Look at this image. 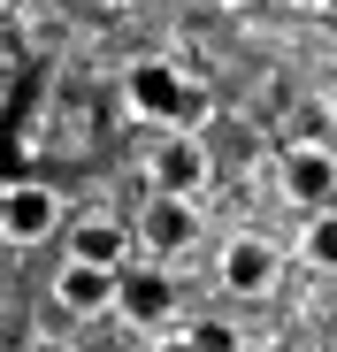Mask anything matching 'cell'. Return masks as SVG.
Listing matches in <instances>:
<instances>
[{"label":"cell","instance_id":"277c9868","mask_svg":"<svg viewBox=\"0 0 337 352\" xmlns=\"http://www.w3.org/2000/svg\"><path fill=\"white\" fill-rule=\"evenodd\" d=\"M54 299H62L69 314H107V307H116V268H92V261H69L62 276H54Z\"/></svg>","mask_w":337,"mask_h":352},{"label":"cell","instance_id":"8992f818","mask_svg":"<svg viewBox=\"0 0 337 352\" xmlns=\"http://www.w3.org/2000/svg\"><path fill=\"white\" fill-rule=\"evenodd\" d=\"M123 253H131V230H123L116 214H85V222L69 230V261H92V268H123Z\"/></svg>","mask_w":337,"mask_h":352},{"label":"cell","instance_id":"ba28073f","mask_svg":"<svg viewBox=\"0 0 337 352\" xmlns=\"http://www.w3.org/2000/svg\"><path fill=\"white\" fill-rule=\"evenodd\" d=\"M222 283L246 291V299H253V291H268V283H276V253H268L261 238H238L230 253H222Z\"/></svg>","mask_w":337,"mask_h":352},{"label":"cell","instance_id":"7a4b0ae2","mask_svg":"<svg viewBox=\"0 0 337 352\" xmlns=\"http://www.w3.org/2000/svg\"><path fill=\"white\" fill-rule=\"evenodd\" d=\"M54 222H62V199H54L46 184H0V238L8 245L54 238Z\"/></svg>","mask_w":337,"mask_h":352},{"label":"cell","instance_id":"3957f363","mask_svg":"<svg viewBox=\"0 0 337 352\" xmlns=\"http://www.w3.org/2000/svg\"><path fill=\"white\" fill-rule=\"evenodd\" d=\"M284 192L299 199V207H329L337 199V161L322 153V146H299V153H284Z\"/></svg>","mask_w":337,"mask_h":352},{"label":"cell","instance_id":"5bb4252c","mask_svg":"<svg viewBox=\"0 0 337 352\" xmlns=\"http://www.w3.org/2000/svg\"><path fill=\"white\" fill-rule=\"evenodd\" d=\"M329 8H337V0H329Z\"/></svg>","mask_w":337,"mask_h":352},{"label":"cell","instance_id":"8fae6325","mask_svg":"<svg viewBox=\"0 0 337 352\" xmlns=\"http://www.w3.org/2000/svg\"><path fill=\"white\" fill-rule=\"evenodd\" d=\"M192 344H199V352H238V329H230V322H199Z\"/></svg>","mask_w":337,"mask_h":352},{"label":"cell","instance_id":"9c48e42d","mask_svg":"<svg viewBox=\"0 0 337 352\" xmlns=\"http://www.w3.org/2000/svg\"><path fill=\"white\" fill-rule=\"evenodd\" d=\"M146 245H153V253H184V245H192V199L153 192V207H146Z\"/></svg>","mask_w":337,"mask_h":352},{"label":"cell","instance_id":"5b68a950","mask_svg":"<svg viewBox=\"0 0 337 352\" xmlns=\"http://www.w3.org/2000/svg\"><path fill=\"white\" fill-rule=\"evenodd\" d=\"M116 307L138 329H161L168 314H177V283H168V276H116Z\"/></svg>","mask_w":337,"mask_h":352},{"label":"cell","instance_id":"7c38bea8","mask_svg":"<svg viewBox=\"0 0 337 352\" xmlns=\"http://www.w3.org/2000/svg\"><path fill=\"white\" fill-rule=\"evenodd\" d=\"M153 352H199V344H192V329H184V337H161Z\"/></svg>","mask_w":337,"mask_h":352},{"label":"cell","instance_id":"30bf717a","mask_svg":"<svg viewBox=\"0 0 337 352\" xmlns=\"http://www.w3.org/2000/svg\"><path fill=\"white\" fill-rule=\"evenodd\" d=\"M307 261H314V268H337V214H329V207L307 222Z\"/></svg>","mask_w":337,"mask_h":352},{"label":"cell","instance_id":"6da1fadb","mask_svg":"<svg viewBox=\"0 0 337 352\" xmlns=\"http://www.w3.org/2000/svg\"><path fill=\"white\" fill-rule=\"evenodd\" d=\"M131 107L138 115H161V123H199V92L168 62H138L131 69Z\"/></svg>","mask_w":337,"mask_h":352},{"label":"cell","instance_id":"4fadbf2b","mask_svg":"<svg viewBox=\"0 0 337 352\" xmlns=\"http://www.w3.org/2000/svg\"><path fill=\"white\" fill-rule=\"evenodd\" d=\"M307 8H329V0H307Z\"/></svg>","mask_w":337,"mask_h":352},{"label":"cell","instance_id":"52a82bcc","mask_svg":"<svg viewBox=\"0 0 337 352\" xmlns=\"http://www.w3.org/2000/svg\"><path fill=\"white\" fill-rule=\"evenodd\" d=\"M207 184V161L184 146V138H168L161 153H153V192H168V199H192Z\"/></svg>","mask_w":337,"mask_h":352}]
</instances>
